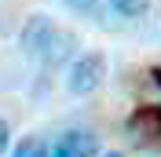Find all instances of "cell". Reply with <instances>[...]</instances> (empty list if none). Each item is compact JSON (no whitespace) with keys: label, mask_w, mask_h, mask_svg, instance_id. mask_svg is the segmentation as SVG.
Wrapping results in <instances>:
<instances>
[{"label":"cell","mask_w":161,"mask_h":157,"mask_svg":"<svg viewBox=\"0 0 161 157\" xmlns=\"http://www.w3.org/2000/svg\"><path fill=\"white\" fill-rule=\"evenodd\" d=\"M19 40H22V51H26V55L40 59L51 69L73 55V33L51 26V19H44V15H33V19L26 22V30H22Z\"/></svg>","instance_id":"1"},{"label":"cell","mask_w":161,"mask_h":157,"mask_svg":"<svg viewBox=\"0 0 161 157\" xmlns=\"http://www.w3.org/2000/svg\"><path fill=\"white\" fill-rule=\"evenodd\" d=\"M103 80H106V55H103V51H88V55L73 59L70 77H66V88H70V95L84 99V95H92V91H99Z\"/></svg>","instance_id":"2"},{"label":"cell","mask_w":161,"mask_h":157,"mask_svg":"<svg viewBox=\"0 0 161 157\" xmlns=\"http://www.w3.org/2000/svg\"><path fill=\"white\" fill-rule=\"evenodd\" d=\"M106 157H125V154H106Z\"/></svg>","instance_id":"9"},{"label":"cell","mask_w":161,"mask_h":157,"mask_svg":"<svg viewBox=\"0 0 161 157\" xmlns=\"http://www.w3.org/2000/svg\"><path fill=\"white\" fill-rule=\"evenodd\" d=\"M154 80H158V88H161V66H154Z\"/></svg>","instance_id":"8"},{"label":"cell","mask_w":161,"mask_h":157,"mask_svg":"<svg viewBox=\"0 0 161 157\" xmlns=\"http://www.w3.org/2000/svg\"><path fill=\"white\" fill-rule=\"evenodd\" d=\"M11 157H51V150L40 143V139H22L19 146H15V154Z\"/></svg>","instance_id":"5"},{"label":"cell","mask_w":161,"mask_h":157,"mask_svg":"<svg viewBox=\"0 0 161 157\" xmlns=\"http://www.w3.org/2000/svg\"><path fill=\"white\" fill-rule=\"evenodd\" d=\"M51 157H99V139L92 132H80V128L62 132L51 146Z\"/></svg>","instance_id":"3"},{"label":"cell","mask_w":161,"mask_h":157,"mask_svg":"<svg viewBox=\"0 0 161 157\" xmlns=\"http://www.w3.org/2000/svg\"><path fill=\"white\" fill-rule=\"evenodd\" d=\"M8 143H11V128H8V121L0 117V154L8 150Z\"/></svg>","instance_id":"7"},{"label":"cell","mask_w":161,"mask_h":157,"mask_svg":"<svg viewBox=\"0 0 161 157\" xmlns=\"http://www.w3.org/2000/svg\"><path fill=\"white\" fill-rule=\"evenodd\" d=\"M99 4H103V0H66V8H70V11H77V15H92Z\"/></svg>","instance_id":"6"},{"label":"cell","mask_w":161,"mask_h":157,"mask_svg":"<svg viewBox=\"0 0 161 157\" xmlns=\"http://www.w3.org/2000/svg\"><path fill=\"white\" fill-rule=\"evenodd\" d=\"M110 8L117 11L121 19H139L150 11V0H110Z\"/></svg>","instance_id":"4"}]
</instances>
